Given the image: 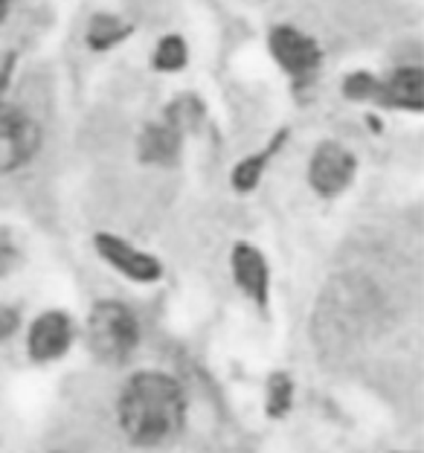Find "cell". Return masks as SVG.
<instances>
[{"label": "cell", "instance_id": "5b68a950", "mask_svg": "<svg viewBox=\"0 0 424 453\" xmlns=\"http://www.w3.org/2000/svg\"><path fill=\"white\" fill-rule=\"evenodd\" d=\"M267 47H271L276 65L294 79L312 76L320 67V58H323L317 41L297 27H274L271 38H267Z\"/></svg>", "mask_w": 424, "mask_h": 453}, {"label": "cell", "instance_id": "6da1fadb", "mask_svg": "<svg viewBox=\"0 0 424 453\" xmlns=\"http://www.w3.org/2000/svg\"><path fill=\"white\" fill-rule=\"evenodd\" d=\"M119 427L134 445L158 448L166 445L183 430L186 398L174 378L163 372L134 375L117 401Z\"/></svg>", "mask_w": 424, "mask_h": 453}, {"label": "cell", "instance_id": "7a4b0ae2", "mask_svg": "<svg viewBox=\"0 0 424 453\" xmlns=\"http://www.w3.org/2000/svg\"><path fill=\"white\" fill-rule=\"evenodd\" d=\"M12 67H15V56H9L4 61V67H0V172H15L20 166H27L41 146L38 122L6 102Z\"/></svg>", "mask_w": 424, "mask_h": 453}, {"label": "cell", "instance_id": "277c9868", "mask_svg": "<svg viewBox=\"0 0 424 453\" xmlns=\"http://www.w3.org/2000/svg\"><path fill=\"white\" fill-rule=\"evenodd\" d=\"M355 169H358L355 154H351L343 142L326 140V142H320L312 163H308V180H312L317 195L335 198V195H340L351 183Z\"/></svg>", "mask_w": 424, "mask_h": 453}, {"label": "cell", "instance_id": "7c38bea8", "mask_svg": "<svg viewBox=\"0 0 424 453\" xmlns=\"http://www.w3.org/2000/svg\"><path fill=\"white\" fill-rule=\"evenodd\" d=\"M282 140H285V134H279V137L271 142V149H265V151H258V154H251V157H244L242 163H235V169H233V187L239 189V192H251V189H256V183L262 180V172H265L267 157H271L274 149H276Z\"/></svg>", "mask_w": 424, "mask_h": 453}, {"label": "cell", "instance_id": "30bf717a", "mask_svg": "<svg viewBox=\"0 0 424 453\" xmlns=\"http://www.w3.org/2000/svg\"><path fill=\"white\" fill-rule=\"evenodd\" d=\"M421 85H424V73H421L419 67H401L387 81H381L378 105L405 108V111H421V105H424Z\"/></svg>", "mask_w": 424, "mask_h": 453}, {"label": "cell", "instance_id": "5bb4252c", "mask_svg": "<svg viewBox=\"0 0 424 453\" xmlns=\"http://www.w3.org/2000/svg\"><path fill=\"white\" fill-rule=\"evenodd\" d=\"M378 90H381V81L366 73V70H358V73H349L343 79V96L351 102H378Z\"/></svg>", "mask_w": 424, "mask_h": 453}, {"label": "cell", "instance_id": "2e32d148", "mask_svg": "<svg viewBox=\"0 0 424 453\" xmlns=\"http://www.w3.org/2000/svg\"><path fill=\"white\" fill-rule=\"evenodd\" d=\"M4 15H6V0H0V24H4Z\"/></svg>", "mask_w": 424, "mask_h": 453}, {"label": "cell", "instance_id": "3957f363", "mask_svg": "<svg viewBox=\"0 0 424 453\" xmlns=\"http://www.w3.org/2000/svg\"><path fill=\"white\" fill-rule=\"evenodd\" d=\"M88 340L93 355L119 364L126 360L140 343V323L128 305L122 303H99L90 311L88 320Z\"/></svg>", "mask_w": 424, "mask_h": 453}, {"label": "cell", "instance_id": "ba28073f", "mask_svg": "<svg viewBox=\"0 0 424 453\" xmlns=\"http://www.w3.org/2000/svg\"><path fill=\"white\" fill-rule=\"evenodd\" d=\"M230 265H233L235 285H239L251 300L265 303L267 300V262H265V256L258 253L253 244L242 242V244L233 247Z\"/></svg>", "mask_w": 424, "mask_h": 453}, {"label": "cell", "instance_id": "4fadbf2b", "mask_svg": "<svg viewBox=\"0 0 424 453\" xmlns=\"http://www.w3.org/2000/svg\"><path fill=\"white\" fill-rule=\"evenodd\" d=\"M151 65H154V70H160V73H174V70H183L186 67V41L181 35L160 38V44L154 47Z\"/></svg>", "mask_w": 424, "mask_h": 453}, {"label": "cell", "instance_id": "9c48e42d", "mask_svg": "<svg viewBox=\"0 0 424 453\" xmlns=\"http://www.w3.org/2000/svg\"><path fill=\"white\" fill-rule=\"evenodd\" d=\"M183 146V131L174 126L172 119L163 117L160 122H151V126L143 128L140 140H137V149H140V160L146 163H174L181 154Z\"/></svg>", "mask_w": 424, "mask_h": 453}, {"label": "cell", "instance_id": "9a60e30c", "mask_svg": "<svg viewBox=\"0 0 424 453\" xmlns=\"http://www.w3.org/2000/svg\"><path fill=\"white\" fill-rule=\"evenodd\" d=\"M15 265V244L6 239V233H0V276Z\"/></svg>", "mask_w": 424, "mask_h": 453}, {"label": "cell", "instance_id": "8fae6325", "mask_svg": "<svg viewBox=\"0 0 424 453\" xmlns=\"http://www.w3.org/2000/svg\"><path fill=\"white\" fill-rule=\"evenodd\" d=\"M131 35V27L126 24L122 18L111 15V12H99L90 18L88 24V47L93 50V53H105V50H113L117 44H122Z\"/></svg>", "mask_w": 424, "mask_h": 453}, {"label": "cell", "instance_id": "8992f818", "mask_svg": "<svg viewBox=\"0 0 424 453\" xmlns=\"http://www.w3.org/2000/svg\"><path fill=\"white\" fill-rule=\"evenodd\" d=\"M96 250L105 256V262H111L134 282H154L160 276V262L154 256L137 250L134 244L117 239V235H96Z\"/></svg>", "mask_w": 424, "mask_h": 453}, {"label": "cell", "instance_id": "52a82bcc", "mask_svg": "<svg viewBox=\"0 0 424 453\" xmlns=\"http://www.w3.org/2000/svg\"><path fill=\"white\" fill-rule=\"evenodd\" d=\"M73 328H70L67 314L61 311H44L29 328L27 349L35 360H56L67 352Z\"/></svg>", "mask_w": 424, "mask_h": 453}]
</instances>
